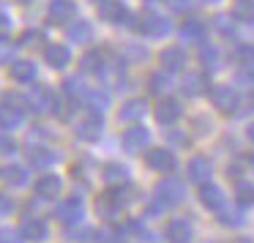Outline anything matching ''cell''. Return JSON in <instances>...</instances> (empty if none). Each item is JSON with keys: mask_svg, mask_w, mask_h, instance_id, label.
I'll use <instances>...</instances> for the list:
<instances>
[{"mask_svg": "<svg viewBox=\"0 0 254 243\" xmlns=\"http://www.w3.org/2000/svg\"><path fill=\"white\" fill-rule=\"evenodd\" d=\"M61 188H63L61 178L52 175V172H47V175H41L39 181H36V194H39V197H44V199L58 197V194H61Z\"/></svg>", "mask_w": 254, "mask_h": 243, "instance_id": "obj_12", "label": "cell"}, {"mask_svg": "<svg viewBox=\"0 0 254 243\" xmlns=\"http://www.w3.org/2000/svg\"><path fill=\"white\" fill-rule=\"evenodd\" d=\"M55 216H58V221H63V224H77V221L82 219V199L71 197V199H66V202H61L58 210H55Z\"/></svg>", "mask_w": 254, "mask_h": 243, "instance_id": "obj_9", "label": "cell"}, {"mask_svg": "<svg viewBox=\"0 0 254 243\" xmlns=\"http://www.w3.org/2000/svg\"><path fill=\"white\" fill-rule=\"evenodd\" d=\"M25 238H22V232H17V230H0V243H22Z\"/></svg>", "mask_w": 254, "mask_h": 243, "instance_id": "obj_32", "label": "cell"}, {"mask_svg": "<svg viewBox=\"0 0 254 243\" xmlns=\"http://www.w3.org/2000/svg\"><path fill=\"white\" fill-rule=\"evenodd\" d=\"M145 145H148V128H142V126L126 128V134H123V148H126L128 153H137Z\"/></svg>", "mask_w": 254, "mask_h": 243, "instance_id": "obj_13", "label": "cell"}, {"mask_svg": "<svg viewBox=\"0 0 254 243\" xmlns=\"http://www.w3.org/2000/svg\"><path fill=\"white\" fill-rule=\"evenodd\" d=\"M208 90V77L202 71H191L183 77V93L186 96H202Z\"/></svg>", "mask_w": 254, "mask_h": 243, "instance_id": "obj_16", "label": "cell"}, {"mask_svg": "<svg viewBox=\"0 0 254 243\" xmlns=\"http://www.w3.org/2000/svg\"><path fill=\"white\" fill-rule=\"evenodd\" d=\"M104 181L110 183V186H121V183H126V181H128L126 167H121V164H107V167H104Z\"/></svg>", "mask_w": 254, "mask_h": 243, "instance_id": "obj_26", "label": "cell"}, {"mask_svg": "<svg viewBox=\"0 0 254 243\" xmlns=\"http://www.w3.org/2000/svg\"><path fill=\"white\" fill-rule=\"evenodd\" d=\"M19 123H22V110L14 104H0V128H6V131H11V128H17Z\"/></svg>", "mask_w": 254, "mask_h": 243, "instance_id": "obj_18", "label": "cell"}, {"mask_svg": "<svg viewBox=\"0 0 254 243\" xmlns=\"http://www.w3.org/2000/svg\"><path fill=\"white\" fill-rule=\"evenodd\" d=\"M221 221H224V224H241V219H238V213H232V210H224V216H221Z\"/></svg>", "mask_w": 254, "mask_h": 243, "instance_id": "obj_42", "label": "cell"}, {"mask_svg": "<svg viewBox=\"0 0 254 243\" xmlns=\"http://www.w3.org/2000/svg\"><path fill=\"white\" fill-rule=\"evenodd\" d=\"M99 14H101V19H107V22H115V25H134V19H131V14L126 11V8L118 3V0H104L99 6Z\"/></svg>", "mask_w": 254, "mask_h": 243, "instance_id": "obj_5", "label": "cell"}, {"mask_svg": "<svg viewBox=\"0 0 254 243\" xmlns=\"http://www.w3.org/2000/svg\"><path fill=\"white\" fill-rule=\"evenodd\" d=\"M208 3H210V0H208Z\"/></svg>", "mask_w": 254, "mask_h": 243, "instance_id": "obj_48", "label": "cell"}, {"mask_svg": "<svg viewBox=\"0 0 254 243\" xmlns=\"http://www.w3.org/2000/svg\"><path fill=\"white\" fill-rule=\"evenodd\" d=\"M8 210H11V199L0 194V213H8Z\"/></svg>", "mask_w": 254, "mask_h": 243, "instance_id": "obj_43", "label": "cell"}, {"mask_svg": "<svg viewBox=\"0 0 254 243\" xmlns=\"http://www.w3.org/2000/svg\"><path fill=\"white\" fill-rule=\"evenodd\" d=\"M11 50H14V44L0 36V61H11Z\"/></svg>", "mask_w": 254, "mask_h": 243, "instance_id": "obj_35", "label": "cell"}, {"mask_svg": "<svg viewBox=\"0 0 254 243\" xmlns=\"http://www.w3.org/2000/svg\"><path fill=\"white\" fill-rule=\"evenodd\" d=\"M14 150H17L14 139H8V137H3V134H0V153H14Z\"/></svg>", "mask_w": 254, "mask_h": 243, "instance_id": "obj_36", "label": "cell"}, {"mask_svg": "<svg viewBox=\"0 0 254 243\" xmlns=\"http://www.w3.org/2000/svg\"><path fill=\"white\" fill-rule=\"evenodd\" d=\"M0 178H3V181H6L8 186H22V183L28 181V172H25L22 167H3Z\"/></svg>", "mask_w": 254, "mask_h": 243, "instance_id": "obj_29", "label": "cell"}, {"mask_svg": "<svg viewBox=\"0 0 254 243\" xmlns=\"http://www.w3.org/2000/svg\"><path fill=\"white\" fill-rule=\"evenodd\" d=\"M181 112L183 110H181V104H178L175 99H164L159 107H156V121L167 126V123H175L178 118H181Z\"/></svg>", "mask_w": 254, "mask_h": 243, "instance_id": "obj_17", "label": "cell"}, {"mask_svg": "<svg viewBox=\"0 0 254 243\" xmlns=\"http://www.w3.org/2000/svg\"><path fill=\"white\" fill-rule=\"evenodd\" d=\"M210 170H213V167H210V161L205 159V156H194V159L189 161V178L197 181V183H202L205 178L210 175Z\"/></svg>", "mask_w": 254, "mask_h": 243, "instance_id": "obj_23", "label": "cell"}, {"mask_svg": "<svg viewBox=\"0 0 254 243\" xmlns=\"http://www.w3.org/2000/svg\"><path fill=\"white\" fill-rule=\"evenodd\" d=\"M232 17L241 19V22H254V0H235Z\"/></svg>", "mask_w": 254, "mask_h": 243, "instance_id": "obj_27", "label": "cell"}, {"mask_svg": "<svg viewBox=\"0 0 254 243\" xmlns=\"http://www.w3.org/2000/svg\"><path fill=\"white\" fill-rule=\"evenodd\" d=\"M85 74H104L107 68V55L101 50H90L88 55H82V63H79Z\"/></svg>", "mask_w": 254, "mask_h": 243, "instance_id": "obj_15", "label": "cell"}, {"mask_svg": "<svg viewBox=\"0 0 254 243\" xmlns=\"http://www.w3.org/2000/svg\"><path fill=\"white\" fill-rule=\"evenodd\" d=\"M199 199H202V205L208 210H221V205H224L221 191L216 186H210V183H202V188H199Z\"/></svg>", "mask_w": 254, "mask_h": 243, "instance_id": "obj_22", "label": "cell"}, {"mask_svg": "<svg viewBox=\"0 0 254 243\" xmlns=\"http://www.w3.org/2000/svg\"><path fill=\"white\" fill-rule=\"evenodd\" d=\"M156 197H159L161 205H178L183 199V186L175 181V178H170V181H161L159 186H156Z\"/></svg>", "mask_w": 254, "mask_h": 243, "instance_id": "obj_6", "label": "cell"}, {"mask_svg": "<svg viewBox=\"0 0 254 243\" xmlns=\"http://www.w3.org/2000/svg\"><path fill=\"white\" fill-rule=\"evenodd\" d=\"M19 232H22L25 241H44L50 230H47V221L44 219H39V216H28V219H22Z\"/></svg>", "mask_w": 254, "mask_h": 243, "instance_id": "obj_10", "label": "cell"}, {"mask_svg": "<svg viewBox=\"0 0 254 243\" xmlns=\"http://www.w3.org/2000/svg\"><path fill=\"white\" fill-rule=\"evenodd\" d=\"M93 39V30H90L88 22H82V19H77V22L68 28V41H77V44H85V41Z\"/></svg>", "mask_w": 254, "mask_h": 243, "instance_id": "obj_25", "label": "cell"}, {"mask_svg": "<svg viewBox=\"0 0 254 243\" xmlns=\"http://www.w3.org/2000/svg\"><path fill=\"white\" fill-rule=\"evenodd\" d=\"M167 3H170L172 11H186V8L191 6V0H167Z\"/></svg>", "mask_w": 254, "mask_h": 243, "instance_id": "obj_37", "label": "cell"}, {"mask_svg": "<svg viewBox=\"0 0 254 243\" xmlns=\"http://www.w3.org/2000/svg\"><path fill=\"white\" fill-rule=\"evenodd\" d=\"M249 139H252V142H254V123H252V126H249Z\"/></svg>", "mask_w": 254, "mask_h": 243, "instance_id": "obj_46", "label": "cell"}, {"mask_svg": "<svg viewBox=\"0 0 254 243\" xmlns=\"http://www.w3.org/2000/svg\"><path fill=\"white\" fill-rule=\"evenodd\" d=\"M33 41H41V33H36V30H28V33L22 36V41H19V44L28 47V44H33Z\"/></svg>", "mask_w": 254, "mask_h": 243, "instance_id": "obj_38", "label": "cell"}, {"mask_svg": "<svg viewBox=\"0 0 254 243\" xmlns=\"http://www.w3.org/2000/svg\"><path fill=\"white\" fill-rule=\"evenodd\" d=\"M210 101H213V107L216 110H221V112H235L238 110V104H241V99H238V93L232 88H227V85H221V88H213V93H210Z\"/></svg>", "mask_w": 254, "mask_h": 243, "instance_id": "obj_4", "label": "cell"}, {"mask_svg": "<svg viewBox=\"0 0 254 243\" xmlns=\"http://www.w3.org/2000/svg\"><path fill=\"white\" fill-rule=\"evenodd\" d=\"M52 104H55V96H52V90L44 88V85H36V88L28 93V107L33 112H39V115H41V112H47Z\"/></svg>", "mask_w": 254, "mask_h": 243, "instance_id": "obj_8", "label": "cell"}, {"mask_svg": "<svg viewBox=\"0 0 254 243\" xmlns=\"http://www.w3.org/2000/svg\"><path fill=\"white\" fill-rule=\"evenodd\" d=\"M44 61L50 63L52 68H66L68 61H71V52L63 44H47L44 47Z\"/></svg>", "mask_w": 254, "mask_h": 243, "instance_id": "obj_11", "label": "cell"}, {"mask_svg": "<svg viewBox=\"0 0 254 243\" xmlns=\"http://www.w3.org/2000/svg\"><path fill=\"white\" fill-rule=\"evenodd\" d=\"M238 58H241V63L243 66H254V47H241V50H238Z\"/></svg>", "mask_w": 254, "mask_h": 243, "instance_id": "obj_34", "label": "cell"}, {"mask_svg": "<svg viewBox=\"0 0 254 243\" xmlns=\"http://www.w3.org/2000/svg\"><path fill=\"white\" fill-rule=\"evenodd\" d=\"M52 161H55V153H50V150H44V148L30 150V164L33 167H47V164H52Z\"/></svg>", "mask_w": 254, "mask_h": 243, "instance_id": "obj_30", "label": "cell"}, {"mask_svg": "<svg viewBox=\"0 0 254 243\" xmlns=\"http://www.w3.org/2000/svg\"><path fill=\"white\" fill-rule=\"evenodd\" d=\"M216 58H219V52L210 50V47H205L202 50V61H208V66H216Z\"/></svg>", "mask_w": 254, "mask_h": 243, "instance_id": "obj_39", "label": "cell"}, {"mask_svg": "<svg viewBox=\"0 0 254 243\" xmlns=\"http://www.w3.org/2000/svg\"><path fill=\"white\" fill-rule=\"evenodd\" d=\"M8 74H11V79H17V82H33L36 66H33L30 61H11Z\"/></svg>", "mask_w": 254, "mask_h": 243, "instance_id": "obj_21", "label": "cell"}, {"mask_svg": "<svg viewBox=\"0 0 254 243\" xmlns=\"http://www.w3.org/2000/svg\"><path fill=\"white\" fill-rule=\"evenodd\" d=\"M25 3H28V0H25Z\"/></svg>", "mask_w": 254, "mask_h": 243, "instance_id": "obj_47", "label": "cell"}, {"mask_svg": "<svg viewBox=\"0 0 254 243\" xmlns=\"http://www.w3.org/2000/svg\"><path fill=\"white\" fill-rule=\"evenodd\" d=\"M235 199L241 205H254V186H249V183H238Z\"/></svg>", "mask_w": 254, "mask_h": 243, "instance_id": "obj_31", "label": "cell"}, {"mask_svg": "<svg viewBox=\"0 0 254 243\" xmlns=\"http://www.w3.org/2000/svg\"><path fill=\"white\" fill-rule=\"evenodd\" d=\"M216 28H219L221 33H232V25H230V19H227V17H219V19H216Z\"/></svg>", "mask_w": 254, "mask_h": 243, "instance_id": "obj_40", "label": "cell"}, {"mask_svg": "<svg viewBox=\"0 0 254 243\" xmlns=\"http://www.w3.org/2000/svg\"><path fill=\"white\" fill-rule=\"evenodd\" d=\"M183 39H191V41H202L205 39V25L199 22V19H186L181 28Z\"/></svg>", "mask_w": 254, "mask_h": 243, "instance_id": "obj_28", "label": "cell"}, {"mask_svg": "<svg viewBox=\"0 0 254 243\" xmlns=\"http://www.w3.org/2000/svg\"><path fill=\"white\" fill-rule=\"evenodd\" d=\"M148 112V101H142V99H131V101H126L123 104V110H121V121L123 123H131V121H139V118Z\"/></svg>", "mask_w": 254, "mask_h": 243, "instance_id": "obj_20", "label": "cell"}, {"mask_svg": "<svg viewBox=\"0 0 254 243\" xmlns=\"http://www.w3.org/2000/svg\"><path fill=\"white\" fill-rule=\"evenodd\" d=\"M183 63H186V55H183L181 47H170V50L161 52V66H164L167 71H178Z\"/></svg>", "mask_w": 254, "mask_h": 243, "instance_id": "obj_24", "label": "cell"}, {"mask_svg": "<svg viewBox=\"0 0 254 243\" xmlns=\"http://www.w3.org/2000/svg\"><path fill=\"white\" fill-rule=\"evenodd\" d=\"M47 14H50V22L63 25V22H68V19L77 17V6H74L71 0H52L50 8H47Z\"/></svg>", "mask_w": 254, "mask_h": 243, "instance_id": "obj_7", "label": "cell"}, {"mask_svg": "<svg viewBox=\"0 0 254 243\" xmlns=\"http://www.w3.org/2000/svg\"><path fill=\"white\" fill-rule=\"evenodd\" d=\"M101 243H123V238L118 235V232H104V235H101Z\"/></svg>", "mask_w": 254, "mask_h": 243, "instance_id": "obj_41", "label": "cell"}, {"mask_svg": "<svg viewBox=\"0 0 254 243\" xmlns=\"http://www.w3.org/2000/svg\"><path fill=\"white\" fill-rule=\"evenodd\" d=\"M164 88H167V77L164 74H153L150 77V93H164Z\"/></svg>", "mask_w": 254, "mask_h": 243, "instance_id": "obj_33", "label": "cell"}, {"mask_svg": "<svg viewBox=\"0 0 254 243\" xmlns=\"http://www.w3.org/2000/svg\"><path fill=\"white\" fill-rule=\"evenodd\" d=\"M191 224H186V221L175 219L167 224V238H170V243H189L191 241Z\"/></svg>", "mask_w": 254, "mask_h": 243, "instance_id": "obj_19", "label": "cell"}, {"mask_svg": "<svg viewBox=\"0 0 254 243\" xmlns=\"http://www.w3.org/2000/svg\"><path fill=\"white\" fill-rule=\"evenodd\" d=\"M104 131V118H101L99 110H88L82 115V121L77 123V137L85 139V142H96Z\"/></svg>", "mask_w": 254, "mask_h": 243, "instance_id": "obj_2", "label": "cell"}, {"mask_svg": "<svg viewBox=\"0 0 254 243\" xmlns=\"http://www.w3.org/2000/svg\"><path fill=\"white\" fill-rule=\"evenodd\" d=\"M241 104H243V110H254V93H252V96H249V99H246V101H241Z\"/></svg>", "mask_w": 254, "mask_h": 243, "instance_id": "obj_44", "label": "cell"}, {"mask_svg": "<svg viewBox=\"0 0 254 243\" xmlns=\"http://www.w3.org/2000/svg\"><path fill=\"white\" fill-rule=\"evenodd\" d=\"M137 28L142 30L145 36H164L167 33V19L150 11V14H145V17L137 22Z\"/></svg>", "mask_w": 254, "mask_h": 243, "instance_id": "obj_14", "label": "cell"}, {"mask_svg": "<svg viewBox=\"0 0 254 243\" xmlns=\"http://www.w3.org/2000/svg\"><path fill=\"white\" fill-rule=\"evenodd\" d=\"M6 25H8V17L6 14H0V28H6Z\"/></svg>", "mask_w": 254, "mask_h": 243, "instance_id": "obj_45", "label": "cell"}, {"mask_svg": "<svg viewBox=\"0 0 254 243\" xmlns=\"http://www.w3.org/2000/svg\"><path fill=\"white\" fill-rule=\"evenodd\" d=\"M123 188L115 186L110 188V191H104L99 199H96V210H99V216H104V219H115L118 213H121V208L128 202V197H123Z\"/></svg>", "mask_w": 254, "mask_h": 243, "instance_id": "obj_1", "label": "cell"}, {"mask_svg": "<svg viewBox=\"0 0 254 243\" xmlns=\"http://www.w3.org/2000/svg\"><path fill=\"white\" fill-rule=\"evenodd\" d=\"M145 164L156 172H172L178 167V159L172 150H164V148H153L145 153Z\"/></svg>", "mask_w": 254, "mask_h": 243, "instance_id": "obj_3", "label": "cell"}]
</instances>
